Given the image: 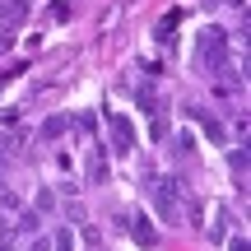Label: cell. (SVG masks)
<instances>
[{
  "label": "cell",
  "instance_id": "1",
  "mask_svg": "<svg viewBox=\"0 0 251 251\" xmlns=\"http://www.w3.org/2000/svg\"><path fill=\"white\" fill-rule=\"evenodd\" d=\"M228 56H233V42H228V28H219V24H205L196 33V65L205 75H224L228 70Z\"/></svg>",
  "mask_w": 251,
  "mask_h": 251
},
{
  "label": "cell",
  "instance_id": "2",
  "mask_svg": "<svg viewBox=\"0 0 251 251\" xmlns=\"http://www.w3.org/2000/svg\"><path fill=\"white\" fill-rule=\"evenodd\" d=\"M144 191H149V205H153V214L163 219V224H172V228H181V219H186V209H181V186H177V177H144Z\"/></svg>",
  "mask_w": 251,
  "mask_h": 251
},
{
  "label": "cell",
  "instance_id": "3",
  "mask_svg": "<svg viewBox=\"0 0 251 251\" xmlns=\"http://www.w3.org/2000/svg\"><path fill=\"white\" fill-rule=\"evenodd\" d=\"M102 121H107V144H112V153H117V158H130V153H135V126H130V117L117 112V107H107V112H102Z\"/></svg>",
  "mask_w": 251,
  "mask_h": 251
},
{
  "label": "cell",
  "instance_id": "4",
  "mask_svg": "<svg viewBox=\"0 0 251 251\" xmlns=\"http://www.w3.org/2000/svg\"><path fill=\"white\" fill-rule=\"evenodd\" d=\"M121 228H126V233H130L144 251H153V247H158V233L149 228V219H144L140 209H126V214H121Z\"/></svg>",
  "mask_w": 251,
  "mask_h": 251
},
{
  "label": "cell",
  "instance_id": "5",
  "mask_svg": "<svg viewBox=\"0 0 251 251\" xmlns=\"http://www.w3.org/2000/svg\"><path fill=\"white\" fill-rule=\"evenodd\" d=\"M28 19V0H0V28H19Z\"/></svg>",
  "mask_w": 251,
  "mask_h": 251
},
{
  "label": "cell",
  "instance_id": "6",
  "mask_svg": "<svg viewBox=\"0 0 251 251\" xmlns=\"http://www.w3.org/2000/svg\"><path fill=\"white\" fill-rule=\"evenodd\" d=\"M65 130H70V117H65V112H56V117H47V126H42V144L61 140Z\"/></svg>",
  "mask_w": 251,
  "mask_h": 251
},
{
  "label": "cell",
  "instance_id": "7",
  "mask_svg": "<svg viewBox=\"0 0 251 251\" xmlns=\"http://www.w3.org/2000/svg\"><path fill=\"white\" fill-rule=\"evenodd\" d=\"M177 24H181V9H168V14L158 19V28H153V37L168 47V42H172V28H177Z\"/></svg>",
  "mask_w": 251,
  "mask_h": 251
},
{
  "label": "cell",
  "instance_id": "8",
  "mask_svg": "<svg viewBox=\"0 0 251 251\" xmlns=\"http://www.w3.org/2000/svg\"><path fill=\"white\" fill-rule=\"evenodd\" d=\"M191 117H196L200 126H205V135H209V140H224V121H214L205 107H191Z\"/></svg>",
  "mask_w": 251,
  "mask_h": 251
},
{
  "label": "cell",
  "instance_id": "9",
  "mask_svg": "<svg viewBox=\"0 0 251 251\" xmlns=\"http://www.w3.org/2000/svg\"><path fill=\"white\" fill-rule=\"evenodd\" d=\"M228 163H233L237 181H247V149H233V153H228Z\"/></svg>",
  "mask_w": 251,
  "mask_h": 251
},
{
  "label": "cell",
  "instance_id": "10",
  "mask_svg": "<svg viewBox=\"0 0 251 251\" xmlns=\"http://www.w3.org/2000/svg\"><path fill=\"white\" fill-rule=\"evenodd\" d=\"M51 251H75V233H65V228H61V233L51 237Z\"/></svg>",
  "mask_w": 251,
  "mask_h": 251
},
{
  "label": "cell",
  "instance_id": "11",
  "mask_svg": "<svg viewBox=\"0 0 251 251\" xmlns=\"http://www.w3.org/2000/svg\"><path fill=\"white\" fill-rule=\"evenodd\" d=\"M0 251H14V224L0 219Z\"/></svg>",
  "mask_w": 251,
  "mask_h": 251
},
{
  "label": "cell",
  "instance_id": "12",
  "mask_svg": "<svg viewBox=\"0 0 251 251\" xmlns=\"http://www.w3.org/2000/svg\"><path fill=\"white\" fill-rule=\"evenodd\" d=\"M214 237H228V228H233V214H228V209H219V219H214Z\"/></svg>",
  "mask_w": 251,
  "mask_h": 251
},
{
  "label": "cell",
  "instance_id": "13",
  "mask_svg": "<svg viewBox=\"0 0 251 251\" xmlns=\"http://www.w3.org/2000/svg\"><path fill=\"white\" fill-rule=\"evenodd\" d=\"M0 205H5V209H19V196L5 186V181H0Z\"/></svg>",
  "mask_w": 251,
  "mask_h": 251
},
{
  "label": "cell",
  "instance_id": "14",
  "mask_svg": "<svg viewBox=\"0 0 251 251\" xmlns=\"http://www.w3.org/2000/svg\"><path fill=\"white\" fill-rule=\"evenodd\" d=\"M228 251H247V242H242V237H233V242H228Z\"/></svg>",
  "mask_w": 251,
  "mask_h": 251
}]
</instances>
